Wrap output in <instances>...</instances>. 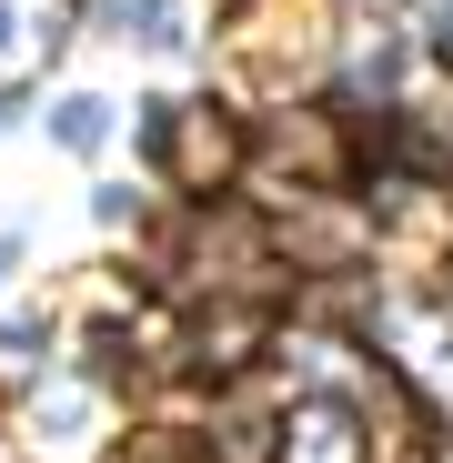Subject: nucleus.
Instances as JSON below:
<instances>
[{
    "label": "nucleus",
    "instance_id": "obj_2",
    "mask_svg": "<svg viewBox=\"0 0 453 463\" xmlns=\"http://www.w3.org/2000/svg\"><path fill=\"white\" fill-rule=\"evenodd\" d=\"M141 162L162 172V192H172L182 212H202V202H232V192H242V172H252V131L222 111V101L162 91V101H141Z\"/></svg>",
    "mask_w": 453,
    "mask_h": 463
},
{
    "label": "nucleus",
    "instance_id": "obj_4",
    "mask_svg": "<svg viewBox=\"0 0 453 463\" xmlns=\"http://www.w3.org/2000/svg\"><path fill=\"white\" fill-rule=\"evenodd\" d=\"M262 463H373V433L343 393H292L272 413V453Z\"/></svg>",
    "mask_w": 453,
    "mask_h": 463
},
{
    "label": "nucleus",
    "instance_id": "obj_3",
    "mask_svg": "<svg viewBox=\"0 0 453 463\" xmlns=\"http://www.w3.org/2000/svg\"><path fill=\"white\" fill-rule=\"evenodd\" d=\"M0 423H21V443L41 463H111V443L131 433V393L101 383L91 363H51V373H31L11 393Z\"/></svg>",
    "mask_w": 453,
    "mask_h": 463
},
{
    "label": "nucleus",
    "instance_id": "obj_7",
    "mask_svg": "<svg viewBox=\"0 0 453 463\" xmlns=\"http://www.w3.org/2000/svg\"><path fill=\"white\" fill-rule=\"evenodd\" d=\"M51 343H61V323L41 313V302H31V313H0V353H11V363L21 353H51Z\"/></svg>",
    "mask_w": 453,
    "mask_h": 463
},
{
    "label": "nucleus",
    "instance_id": "obj_8",
    "mask_svg": "<svg viewBox=\"0 0 453 463\" xmlns=\"http://www.w3.org/2000/svg\"><path fill=\"white\" fill-rule=\"evenodd\" d=\"M11 121H31V91H21V81H0V131H11Z\"/></svg>",
    "mask_w": 453,
    "mask_h": 463
},
{
    "label": "nucleus",
    "instance_id": "obj_6",
    "mask_svg": "<svg viewBox=\"0 0 453 463\" xmlns=\"http://www.w3.org/2000/svg\"><path fill=\"white\" fill-rule=\"evenodd\" d=\"M91 222L121 232V242H141V232H151V192H141V182H101V192H91Z\"/></svg>",
    "mask_w": 453,
    "mask_h": 463
},
{
    "label": "nucleus",
    "instance_id": "obj_5",
    "mask_svg": "<svg viewBox=\"0 0 453 463\" xmlns=\"http://www.w3.org/2000/svg\"><path fill=\"white\" fill-rule=\"evenodd\" d=\"M41 131L71 151V162H101V151H111V101H101V91H61V101L41 111Z\"/></svg>",
    "mask_w": 453,
    "mask_h": 463
},
{
    "label": "nucleus",
    "instance_id": "obj_1",
    "mask_svg": "<svg viewBox=\"0 0 453 463\" xmlns=\"http://www.w3.org/2000/svg\"><path fill=\"white\" fill-rule=\"evenodd\" d=\"M212 41H222V71H232L252 101L292 111L313 81H333V51H343V0H222Z\"/></svg>",
    "mask_w": 453,
    "mask_h": 463
}]
</instances>
